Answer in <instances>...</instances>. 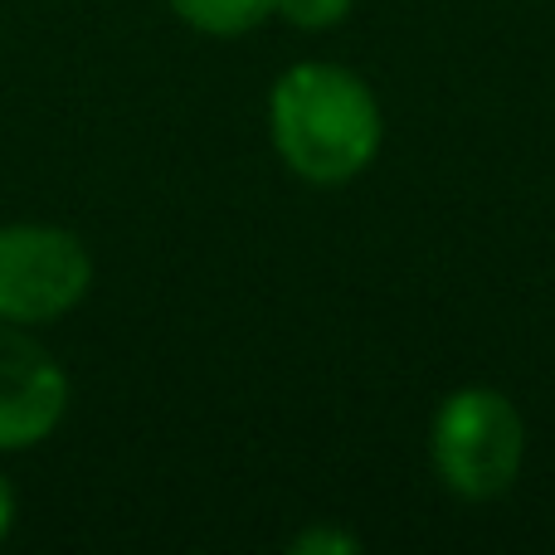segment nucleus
Segmentation results:
<instances>
[{
	"label": "nucleus",
	"mask_w": 555,
	"mask_h": 555,
	"mask_svg": "<svg viewBox=\"0 0 555 555\" xmlns=\"http://www.w3.org/2000/svg\"><path fill=\"white\" fill-rule=\"evenodd\" d=\"M166 5L181 25L210 39H240L273 20V0H166Z\"/></svg>",
	"instance_id": "39448f33"
},
{
	"label": "nucleus",
	"mask_w": 555,
	"mask_h": 555,
	"mask_svg": "<svg viewBox=\"0 0 555 555\" xmlns=\"http://www.w3.org/2000/svg\"><path fill=\"white\" fill-rule=\"evenodd\" d=\"M93 293V254L64 224H0V322H64Z\"/></svg>",
	"instance_id": "7ed1b4c3"
},
{
	"label": "nucleus",
	"mask_w": 555,
	"mask_h": 555,
	"mask_svg": "<svg viewBox=\"0 0 555 555\" xmlns=\"http://www.w3.org/2000/svg\"><path fill=\"white\" fill-rule=\"evenodd\" d=\"M74 404V385L35 326L0 322V459L54 439Z\"/></svg>",
	"instance_id": "20e7f679"
},
{
	"label": "nucleus",
	"mask_w": 555,
	"mask_h": 555,
	"mask_svg": "<svg viewBox=\"0 0 555 555\" xmlns=\"http://www.w3.org/2000/svg\"><path fill=\"white\" fill-rule=\"evenodd\" d=\"M287 551L293 555H356L361 551V537L341 527H326V521H312V527H302L287 541Z\"/></svg>",
	"instance_id": "0eeeda50"
},
{
	"label": "nucleus",
	"mask_w": 555,
	"mask_h": 555,
	"mask_svg": "<svg viewBox=\"0 0 555 555\" xmlns=\"http://www.w3.org/2000/svg\"><path fill=\"white\" fill-rule=\"evenodd\" d=\"M356 0H273V20L302 29V35H326V29L346 25Z\"/></svg>",
	"instance_id": "423d86ee"
},
{
	"label": "nucleus",
	"mask_w": 555,
	"mask_h": 555,
	"mask_svg": "<svg viewBox=\"0 0 555 555\" xmlns=\"http://www.w3.org/2000/svg\"><path fill=\"white\" fill-rule=\"evenodd\" d=\"M527 463V420L498 385H459L429 414V468L459 502L512 492Z\"/></svg>",
	"instance_id": "f03ea898"
},
{
	"label": "nucleus",
	"mask_w": 555,
	"mask_h": 555,
	"mask_svg": "<svg viewBox=\"0 0 555 555\" xmlns=\"http://www.w3.org/2000/svg\"><path fill=\"white\" fill-rule=\"evenodd\" d=\"M15 521H20V498H15V482H10V478H5V468H0V546L10 541Z\"/></svg>",
	"instance_id": "6e6552de"
},
{
	"label": "nucleus",
	"mask_w": 555,
	"mask_h": 555,
	"mask_svg": "<svg viewBox=\"0 0 555 555\" xmlns=\"http://www.w3.org/2000/svg\"><path fill=\"white\" fill-rule=\"evenodd\" d=\"M269 142L287 176L336 191L375 166L385 146V107L356 68L302 59L269 88Z\"/></svg>",
	"instance_id": "f257e3e1"
}]
</instances>
